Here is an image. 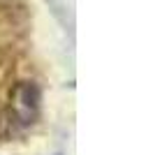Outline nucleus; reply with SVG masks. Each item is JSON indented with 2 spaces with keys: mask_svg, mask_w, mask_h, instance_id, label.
Masks as SVG:
<instances>
[{
  "mask_svg": "<svg viewBox=\"0 0 153 155\" xmlns=\"http://www.w3.org/2000/svg\"><path fill=\"white\" fill-rule=\"evenodd\" d=\"M37 88L32 84H21L16 86V91H14V111H16V116L23 125L32 123V118L37 114Z\"/></svg>",
  "mask_w": 153,
  "mask_h": 155,
  "instance_id": "obj_1",
  "label": "nucleus"
}]
</instances>
